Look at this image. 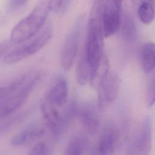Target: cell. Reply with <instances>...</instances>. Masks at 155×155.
<instances>
[{
	"mask_svg": "<svg viewBox=\"0 0 155 155\" xmlns=\"http://www.w3.org/2000/svg\"><path fill=\"white\" fill-rule=\"evenodd\" d=\"M24 116V113L13 114L7 117L0 123V133H4L9 130L12 127L19 122Z\"/></svg>",
	"mask_w": 155,
	"mask_h": 155,
	"instance_id": "19",
	"label": "cell"
},
{
	"mask_svg": "<svg viewBox=\"0 0 155 155\" xmlns=\"http://www.w3.org/2000/svg\"><path fill=\"white\" fill-rule=\"evenodd\" d=\"M85 145V139L82 137L77 136L68 143L63 155H82Z\"/></svg>",
	"mask_w": 155,
	"mask_h": 155,
	"instance_id": "18",
	"label": "cell"
},
{
	"mask_svg": "<svg viewBox=\"0 0 155 155\" xmlns=\"http://www.w3.org/2000/svg\"><path fill=\"white\" fill-rule=\"evenodd\" d=\"M104 4V1H96L93 2L88 22L84 51L90 68V80L97 71L105 56L102 24Z\"/></svg>",
	"mask_w": 155,
	"mask_h": 155,
	"instance_id": "1",
	"label": "cell"
},
{
	"mask_svg": "<svg viewBox=\"0 0 155 155\" xmlns=\"http://www.w3.org/2000/svg\"><path fill=\"white\" fill-rule=\"evenodd\" d=\"M152 148V121L147 116L127 155H150Z\"/></svg>",
	"mask_w": 155,
	"mask_h": 155,
	"instance_id": "8",
	"label": "cell"
},
{
	"mask_svg": "<svg viewBox=\"0 0 155 155\" xmlns=\"http://www.w3.org/2000/svg\"><path fill=\"white\" fill-rule=\"evenodd\" d=\"M27 3L24 0H11L7 2L6 8L8 12L14 13L22 9Z\"/></svg>",
	"mask_w": 155,
	"mask_h": 155,
	"instance_id": "23",
	"label": "cell"
},
{
	"mask_svg": "<svg viewBox=\"0 0 155 155\" xmlns=\"http://www.w3.org/2000/svg\"><path fill=\"white\" fill-rule=\"evenodd\" d=\"M45 97L58 108L64 107L68 99V86L63 77H59L51 86Z\"/></svg>",
	"mask_w": 155,
	"mask_h": 155,
	"instance_id": "11",
	"label": "cell"
},
{
	"mask_svg": "<svg viewBox=\"0 0 155 155\" xmlns=\"http://www.w3.org/2000/svg\"><path fill=\"white\" fill-rule=\"evenodd\" d=\"M41 78V73L33 70L27 81L16 91L0 101V122L11 116L25 102Z\"/></svg>",
	"mask_w": 155,
	"mask_h": 155,
	"instance_id": "4",
	"label": "cell"
},
{
	"mask_svg": "<svg viewBox=\"0 0 155 155\" xmlns=\"http://www.w3.org/2000/svg\"><path fill=\"white\" fill-rule=\"evenodd\" d=\"M10 45V42L8 41L0 42V58L4 57L6 54Z\"/></svg>",
	"mask_w": 155,
	"mask_h": 155,
	"instance_id": "24",
	"label": "cell"
},
{
	"mask_svg": "<svg viewBox=\"0 0 155 155\" xmlns=\"http://www.w3.org/2000/svg\"><path fill=\"white\" fill-rule=\"evenodd\" d=\"M71 1H50V10L57 13H63L70 7Z\"/></svg>",
	"mask_w": 155,
	"mask_h": 155,
	"instance_id": "21",
	"label": "cell"
},
{
	"mask_svg": "<svg viewBox=\"0 0 155 155\" xmlns=\"http://www.w3.org/2000/svg\"><path fill=\"white\" fill-rule=\"evenodd\" d=\"M51 35L52 28L47 25L33 37L8 51L3 57V62L7 64H15L36 53L46 45Z\"/></svg>",
	"mask_w": 155,
	"mask_h": 155,
	"instance_id": "3",
	"label": "cell"
},
{
	"mask_svg": "<svg viewBox=\"0 0 155 155\" xmlns=\"http://www.w3.org/2000/svg\"><path fill=\"white\" fill-rule=\"evenodd\" d=\"M90 68L83 49L76 68V77L78 83L81 85H85L90 80Z\"/></svg>",
	"mask_w": 155,
	"mask_h": 155,
	"instance_id": "16",
	"label": "cell"
},
{
	"mask_svg": "<svg viewBox=\"0 0 155 155\" xmlns=\"http://www.w3.org/2000/svg\"><path fill=\"white\" fill-rule=\"evenodd\" d=\"M41 110L47 125L55 134H61L76 111L75 103L71 102L64 110L53 105L45 97L41 103Z\"/></svg>",
	"mask_w": 155,
	"mask_h": 155,
	"instance_id": "5",
	"label": "cell"
},
{
	"mask_svg": "<svg viewBox=\"0 0 155 155\" xmlns=\"http://www.w3.org/2000/svg\"><path fill=\"white\" fill-rule=\"evenodd\" d=\"M78 114L86 131L95 134L100 125V116L96 106L90 102L82 105L78 110Z\"/></svg>",
	"mask_w": 155,
	"mask_h": 155,
	"instance_id": "10",
	"label": "cell"
},
{
	"mask_svg": "<svg viewBox=\"0 0 155 155\" xmlns=\"http://www.w3.org/2000/svg\"><path fill=\"white\" fill-rule=\"evenodd\" d=\"M142 65L145 73H151L154 68L155 64V48L154 44L152 42L145 43L142 47Z\"/></svg>",
	"mask_w": 155,
	"mask_h": 155,
	"instance_id": "14",
	"label": "cell"
},
{
	"mask_svg": "<svg viewBox=\"0 0 155 155\" xmlns=\"http://www.w3.org/2000/svg\"><path fill=\"white\" fill-rule=\"evenodd\" d=\"M138 16L143 24H151L154 18V1H142L138 8Z\"/></svg>",
	"mask_w": 155,
	"mask_h": 155,
	"instance_id": "17",
	"label": "cell"
},
{
	"mask_svg": "<svg viewBox=\"0 0 155 155\" xmlns=\"http://www.w3.org/2000/svg\"><path fill=\"white\" fill-rule=\"evenodd\" d=\"M119 28L122 38L127 41L131 42L135 39L136 27L134 19L129 13H125L122 17Z\"/></svg>",
	"mask_w": 155,
	"mask_h": 155,
	"instance_id": "15",
	"label": "cell"
},
{
	"mask_svg": "<svg viewBox=\"0 0 155 155\" xmlns=\"http://www.w3.org/2000/svg\"><path fill=\"white\" fill-rule=\"evenodd\" d=\"M119 139V131L114 127H107L104 131L98 145L99 155H113Z\"/></svg>",
	"mask_w": 155,
	"mask_h": 155,
	"instance_id": "13",
	"label": "cell"
},
{
	"mask_svg": "<svg viewBox=\"0 0 155 155\" xmlns=\"http://www.w3.org/2000/svg\"><path fill=\"white\" fill-rule=\"evenodd\" d=\"M155 80L154 74L153 73L148 80L147 85V101L149 106L153 105L155 100Z\"/></svg>",
	"mask_w": 155,
	"mask_h": 155,
	"instance_id": "22",
	"label": "cell"
},
{
	"mask_svg": "<svg viewBox=\"0 0 155 155\" xmlns=\"http://www.w3.org/2000/svg\"><path fill=\"white\" fill-rule=\"evenodd\" d=\"M44 133V130L41 126L36 123L30 124L12 138L10 143L13 147H21L38 139Z\"/></svg>",
	"mask_w": 155,
	"mask_h": 155,
	"instance_id": "12",
	"label": "cell"
},
{
	"mask_svg": "<svg viewBox=\"0 0 155 155\" xmlns=\"http://www.w3.org/2000/svg\"><path fill=\"white\" fill-rule=\"evenodd\" d=\"M28 155H51V150L47 143L41 141L31 148Z\"/></svg>",
	"mask_w": 155,
	"mask_h": 155,
	"instance_id": "20",
	"label": "cell"
},
{
	"mask_svg": "<svg viewBox=\"0 0 155 155\" xmlns=\"http://www.w3.org/2000/svg\"><path fill=\"white\" fill-rule=\"evenodd\" d=\"M122 2L104 1L102 24L104 37H109L119 29L122 19Z\"/></svg>",
	"mask_w": 155,
	"mask_h": 155,
	"instance_id": "7",
	"label": "cell"
},
{
	"mask_svg": "<svg viewBox=\"0 0 155 155\" xmlns=\"http://www.w3.org/2000/svg\"><path fill=\"white\" fill-rule=\"evenodd\" d=\"M84 17L79 16L76 20L67 33L61 52V63L63 68L68 70L76 59L80 43Z\"/></svg>",
	"mask_w": 155,
	"mask_h": 155,
	"instance_id": "6",
	"label": "cell"
},
{
	"mask_svg": "<svg viewBox=\"0 0 155 155\" xmlns=\"http://www.w3.org/2000/svg\"><path fill=\"white\" fill-rule=\"evenodd\" d=\"M50 12V1L38 2L30 12L13 28L10 41L15 44L24 42L37 34Z\"/></svg>",
	"mask_w": 155,
	"mask_h": 155,
	"instance_id": "2",
	"label": "cell"
},
{
	"mask_svg": "<svg viewBox=\"0 0 155 155\" xmlns=\"http://www.w3.org/2000/svg\"><path fill=\"white\" fill-rule=\"evenodd\" d=\"M120 88L119 78L114 73H108L97 87L98 106L104 109L116 99Z\"/></svg>",
	"mask_w": 155,
	"mask_h": 155,
	"instance_id": "9",
	"label": "cell"
}]
</instances>
